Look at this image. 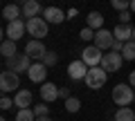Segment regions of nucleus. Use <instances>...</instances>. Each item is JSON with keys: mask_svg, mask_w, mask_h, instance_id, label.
<instances>
[{"mask_svg": "<svg viewBox=\"0 0 135 121\" xmlns=\"http://www.w3.org/2000/svg\"><path fill=\"white\" fill-rule=\"evenodd\" d=\"M0 74H2V72H0Z\"/></svg>", "mask_w": 135, "mask_h": 121, "instance_id": "39", "label": "nucleus"}, {"mask_svg": "<svg viewBox=\"0 0 135 121\" xmlns=\"http://www.w3.org/2000/svg\"><path fill=\"white\" fill-rule=\"evenodd\" d=\"M79 38H81V40H86V43H88V40H92V38H95V31H92L90 27H83L81 31H79Z\"/></svg>", "mask_w": 135, "mask_h": 121, "instance_id": "27", "label": "nucleus"}, {"mask_svg": "<svg viewBox=\"0 0 135 121\" xmlns=\"http://www.w3.org/2000/svg\"><path fill=\"white\" fill-rule=\"evenodd\" d=\"M2 34H5V31H2V27H0V43H2Z\"/></svg>", "mask_w": 135, "mask_h": 121, "instance_id": "36", "label": "nucleus"}, {"mask_svg": "<svg viewBox=\"0 0 135 121\" xmlns=\"http://www.w3.org/2000/svg\"><path fill=\"white\" fill-rule=\"evenodd\" d=\"M83 81H86V85L90 87V90H101L104 83H106V72L101 67H90Z\"/></svg>", "mask_w": 135, "mask_h": 121, "instance_id": "2", "label": "nucleus"}, {"mask_svg": "<svg viewBox=\"0 0 135 121\" xmlns=\"http://www.w3.org/2000/svg\"><path fill=\"white\" fill-rule=\"evenodd\" d=\"M113 43H115L113 31H108V29H99V31H95V47H99L101 52H104V49H110Z\"/></svg>", "mask_w": 135, "mask_h": 121, "instance_id": "9", "label": "nucleus"}, {"mask_svg": "<svg viewBox=\"0 0 135 121\" xmlns=\"http://www.w3.org/2000/svg\"><path fill=\"white\" fill-rule=\"evenodd\" d=\"M11 106H14V99H9V97H0V110H9Z\"/></svg>", "mask_w": 135, "mask_h": 121, "instance_id": "29", "label": "nucleus"}, {"mask_svg": "<svg viewBox=\"0 0 135 121\" xmlns=\"http://www.w3.org/2000/svg\"><path fill=\"white\" fill-rule=\"evenodd\" d=\"M47 27H50V25L45 23V20L41 18V16H38V18H32V20H27V31L34 36V40H43L45 36H47V31H50Z\"/></svg>", "mask_w": 135, "mask_h": 121, "instance_id": "3", "label": "nucleus"}, {"mask_svg": "<svg viewBox=\"0 0 135 121\" xmlns=\"http://www.w3.org/2000/svg\"><path fill=\"white\" fill-rule=\"evenodd\" d=\"M131 11L135 14V0H131Z\"/></svg>", "mask_w": 135, "mask_h": 121, "instance_id": "35", "label": "nucleus"}, {"mask_svg": "<svg viewBox=\"0 0 135 121\" xmlns=\"http://www.w3.org/2000/svg\"><path fill=\"white\" fill-rule=\"evenodd\" d=\"M16 121H36V114L32 112V108H27V110H18Z\"/></svg>", "mask_w": 135, "mask_h": 121, "instance_id": "26", "label": "nucleus"}, {"mask_svg": "<svg viewBox=\"0 0 135 121\" xmlns=\"http://www.w3.org/2000/svg\"><path fill=\"white\" fill-rule=\"evenodd\" d=\"M14 106L18 108V110H27L29 106H32V92L29 90H18L14 97Z\"/></svg>", "mask_w": 135, "mask_h": 121, "instance_id": "16", "label": "nucleus"}, {"mask_svg": "<svg viewBox=\"0 0 135 121\" xmlns=\"http://www.w3.org/2000/svg\"><path fill=\"white\" fill-rule=\"evenodd\" d=\"M77 14H79L77 9H68V11H65V18H74V16H77Z\"/></svg>", "mask_w": 135, "mask_h": 121, "instance_id": "32", "label": "nucleus"}, {"mask_svg": "<svg viewBox=\"0 0 135 121\" xmlns=\"http://www.w3.org/2000/svg\"><path fill=\"white\" fill-rule=\"evenodd\" d=\"M45 54H47V49H45V45L41 43V40H29L27 45H25V56H29L32 61H36V63H41L45 58Z\"/></svg>", "mask_w": 135, "mask_h": 121, "instance_id": "8", "label": "nucleus"}, {"mask_svg": "<svg viewBox=\"0 0 135 121\" xmlns=\"http://www.w3.org/2000/svg\"><path fill=\"white\" fill-rule=\"evenodd\" d=\"M32 112L36 114V119H41V117H50V106H47V103H36V106L32 108Z\"/></svg>", "mask_w": 135, "mask_h": 121, "instance_id": "25", "label": "nucleus"}, {"mask_svg": "<svg viewBox=\"0 0 135 121\" xmlns=\"http://www.w3.org/2000/svg\"><path fill=\"white\" fill-rule=\"evenodd\" d=\"M43 20L47 25H61L65 20V14H63L59 7H45L43 9Z\"/></svg>", "mask_w": 135, "mask_h": 121, "instance_id": "13", "label": "nucleus"}, {"mask_svg": "<svg viewBox=\"0 0 135 121\" xmlns=\"http://www.w3.org/2000/svg\"><path fill=\"white\" fill-rule=\"evenodd\" d=\"M128 83H131V87H135V70L128 74Z\"/></svg>", "mask_w": 135, "mask_h": 121, "instance_id": "33", "label": "nucleus"}, {"mask_svg": "<svg viewBox=\"0 0 135 121\" xmlns=\"http://www.w3.org/2000/svg\"><path fill=\"white\" fill-rule=\"evenodd\" d=\"M133 40H135V27H133Z\"/></svg>", "mask_w": 135, "mask_h": 121, "instance_id": "37", "label": "nucleus"}, {"mask_svg": "<svg viewBox=\"0 0 135 121\" xmlns=\"http://www.w3.org/2000/svg\"><path fill=\"white\" fill-rule=\"evenodd\" d=\"M36 121H54V119H50V117H41V119H36Z\"/></svg>", "mask_w": 135, "mask_h": 121, "instance_id": "34", "label": "nucleus"}, {"mask_svg": "<svg viewBox=\"0 0 135 121\" xmlns=\"http://www.w3.org/2000/svg\"><path fill=\"white\" fill-rule=\"evenodd\" d=\"M88 70H90V67L79 58V61H72V63L68 65V76L72 78V81H81V78H86Z\"/></svg>", "mask_w": 135, "mask_h": 121, "instance_id": "10", "label": "nucleus"}, {"mask_svg": "<svg viewBox=\"0 0 135 121\" xmlns=\"http://www.w3.org/2000/svg\"><path fill=\"white\" fill-rule=\"evenodd\" d=\"M113 103H117L119 108H128L131 103H135V92L128 83H117L113 87Z\"/></svg>", "mask_w": 135, "mask_h": 121, "instance_id": "1", "label": "nucleus"}, {"mask_svg": "<svg viewBox=\"0 0 135 121\" xmlns=\"http://www.w3.org/2000/svg\"><path fill=\"white\" fill-rule=\"evenodd\" d=\"M122 63H124L122 54H117V52H108V54H104V58H101V70H104L106 74H108V72H119Z\"/></svg>", "mask_w": 135, "mask_h": 121, "instance_id": "7", "label": "nucleus"}, {"mask_svg": "<svg viewBox=\"0 0 135 121\" xmlns=\"http://www.w3.org/2000/svg\"><path fill=\"white\" fill-rule=\"evenodd\" d=\"M23 18L25 20H32V18H38V14L43 9H41V5L36 2V0H27V2H23Z\"/></svg>", "mask_w": 135, "mask_h": 121, "instance_id": "14", "label": "nucleus"}, {"mask_svg": "<svg viewBox=\"0 0 135 121\" xmlns=\"http://www.w3.org/2000/svg\"><path fill=\"white\" fill-rule=\"evenodd\" d=\"M59 97L61 99H70V90H68V87H59Z\"/></svg>", "mask_w": 135, "mask_h": 121, "instance_id": "31", "label": "nucleus"}, {"mask_svg": "<svg viewBox=\"0 0 135 121\" xmlns=\"http://www.w3.org/2000/svg\"><path fill=\"white\" fill-rule=\"evenodd\" d=\"M41 99H43L45 103L56 101L59 99V87L54 85V83H43V85H41Z\"/></svg>", "mask_w": 135, "mask_h": 121, "instance_id": "17", "label": "nucleus"}, {"mask_svg": "<svg viewBox=\"0 0 135 121\" xmlns=\"http://www.w3.org/2000/svg\"><path fill=\"white\" fill-rule=\"evenodd\" d=\"M119 25H131V11H122L119 14Z\"/></svg>", "mask_w": 135, "mask_h": 121, "instance_id": "30", "label": "nucleus"}, {"mask_svg": "<svg viewBox=\"0 0 135 121\" xmlns=\"http://www.w3.org/2000/svg\"><path fill=\"white\" fill-rule=\"evenodd\" d=\"M23 31H27V23H23V18L20 20H14V23H9L7 25V29H5V34H7V40H18L20 36H23Z\"/></svg>", "mask_w": 135, "mask_h": 121, "instance_id": "11", "label": "nucleus"}, {"mask_svg": "<svg viewBox=\"0 0 135 121\" xmlns=\"http://www.w3.org/2000/svg\"><path fill=\"white\" fill-rule=\"evenodd\" d=\"M101 58H104V54H101V49L95 47V45L83 47V52H81V61L88 65V67H99V65H101Z\"/></svg>", "mask_w": 135, "mask_h": 121, "instance_id": "6", "label": "nucleus"}, {"mask_svg": "<svg viewBox=\"0 0 135 121\" xmlns=\"http://www.w3.org/2000/svg\"><path fill=\"white\" fill-rule=\"evenodd\" d=\"M2 16H5L7 23H14V20H20V16H23V9H20V5H7L5 9H2Z\"/></svg>", "mask_w": 135, "mask_h": 121, "instance_id": "18", "label": "nucleus"}, {"mask_svg": "<svg viewBox=\"0 0 135 121\" xmlns=\"http://www.w3.org/2000/svg\"><path fill=\"white\" fill-rule=\"evenodd\" d=\"M115 121H135V112L131 108H119L115 112Z\"/></svg>", "mask_w": 135, "mask_h": 121, "instance_id": "21", "label": "nucleus"}, {"mask_svg": "<svg viewBox=\"0 0 135 121\" xmlns=\"http://www.w3.org/2000/svg\"><path fill=\"white\" fill-rule=\"evenodd\" d=\"M5 63H7V70H9V72L20 74V72H29V67H32V58L25 56V54H18V56L9 58V61H5Z\"/></svg>", "mask_w": 135, "mask_h": 121, "instance_id": "5", "label": "nucleus"}, {"mask_svg": "<svg viewBox=\"0 0 135 121\" xmlns=\"http://www.w3.org/2000/svg\"><path fill=\"white\" fill-rule=\"evenodd\" d=\"M122 58H124V61H135V40H128V43H124V49H122Z\"/></svg>", "mask_w": 135, "mask_h": 121, "instance_id": "22", "label": "nucleus"}, {"mask_svg": "<svg viewBox=\"0 0 135 121\" xmlns=\"http://www.w3.org/2000/svg\"><path fill=\"white\" fill-rule=\"evenodd\" d=\"M113 7L119 9V11H126V9H131V2H126V0H113Z\"/></svg>", "mask_w": 135, "mask_h": 121, "instance_id": "28", "label": "nucleus"}, {"mask_svg": "<svg viewBox=\"0 0 135 121\" xmlns=\"http://www.w3.org/2000/svg\"><path fill=\"white\" fill-rule=\"evenodd\" d=\"M65 110L70 112V114L79 112V110H81V101H79L77 97H70V99H65Z\"/></svg>", "mask_w": 135, "mask_h": 121, "instance_id": "23", "label": "nucleus"}, {"mask_svg": "<svg viewBox=\"0 0 135 121\" xmlns=\"http://www.w3.org/2000/svg\"><path fill=\"white\" fill-rule=\"evenodd\" d=\"M0 56H5V61L18 56V47H16L14 40H2V43H0Z\"/></svg>", "mask_w": 135, "mask_h": 121, "instance_id": "19", "label": "nucleus"}, {"mask_svg": "<svg viewBox=\"0 0 135 121\" xmlns=\"http://www.w3.org/2000/svg\"><path fill=\"white\" fill-rule=\"evenodd\" d=\"M86 23H88V27L92 29V31H99L101 27H104V16L99 14V11H90V14H88V18H86Z\"/></svg>", "mask_w": 135, "mask_h": 121, "instance_id": "20", "label": "nucleus"}, {"mask_svg": "<svg viewBox=\"0 0 135 121\" xmlns=\"http://www.w3.org/2000/svg\"><path fill=\"white\" fill-rule=\"evenodd\" d=\"M27 76H29V81H32V83H38V85H43L45 78H47V67H45L43 63H32V67H29Z\"/></svg>", "mask_w": 135, "mask_h": 121, "instance_id": "12", "label": "nucleus"}, {"mask_svg": "<svg viewBox=\"0 0 135 121\" xmlns=\"http://www.w3.org/2000/svg\"><path fill=\"white\" fill-rule=\"evenodd\" d=\"M18 74L16 72H9V70H5V72L0 74V92H18Z\"/></svg>", "mask_w": 135, "mask_h": 121, "instance_id": "4", "label": "nucleus"}, {"mask_svg": "<svg viewBox=\"0 0 135 121\" xmlns=\"http://www.w3.org/2000/svg\"><path fill=\"white\" fill-rule=\"evenodd\" d=\"M41 63H43L45 67H54V65L59 63V54H56V52H52V49H47V54H45V58L41 61Z\"/></svg>", "mask_w": 135, "mask_h": 121, "instance_id": "24", "label": "nucleus"}, {"mask_svg": "<svg viewBox=\"0 0 135 121\" xmlns=\"http://www.w3.org/2000/svg\"><path fill=\"white\" fill-rule=\"evenodd\" d=\"M113 36H115V40H119V43H128V40H133V27H131V25H117V27L113 29Z\"/></svg>", "mask_w": 135, "mask_h": 121, "instance_id": "15", "label": "nucleus"}, {"mask_svg": "<svg viewBox=\"0 0 135 121\" xmlns=\"http://www.w3.org/2000/svg\"><path fill=\"white\" fill-rule=\"evenodd\" d=\"M0 121H7V119H5V117H0Z\"/></svg>", "mask_w": 135, "mask_h": 121, "instance_id": "38", "label": "nucleus"}]
</instances>
